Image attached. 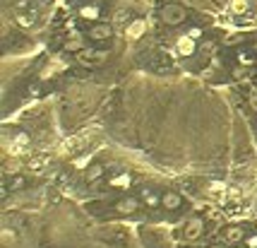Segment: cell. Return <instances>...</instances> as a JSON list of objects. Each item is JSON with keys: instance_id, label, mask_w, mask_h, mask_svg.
Segmentation results:
<instances>
[{"instance_id": "1", "label": "cell", "mask_w": 257, "mask_h": 248, "mask_svg": "<svg viewBox=\"0 0 257 248\" xmlns=\"http://www.w3.org/2000/svg\"><path fill=\"white\" fill-rule=\"evenodd\" d=\"M159 14H161L163 24H168V27H178V24H183V22L188 19L185 7H183V5H178V2H168V5H163Z\"/></svg>"}, {"instance_id": "2", "label": "cell", "mask_w": 257, "mask_h": 248, "mask_svg": "<svg viewBox=\"0 0 257 248\" xmlns=\"http://www.w3.org/2000/svg\"><path fill=\"white\" fill-rule=\"evenodd\" d=\"M87 36L92 41H109L111 36H113V27L106 24V22H92L89 29H87Z\"/></svg>"}, {"instance_id": "3", "label": "cell", "mask_w": 257, "mask_h": 248, "mask_svg": "<svg viewBox=\"0 0 257 248\" xmlns=\"http://www.w3.org/2000/svg\"><path fill=\"white\" fill-rule=\"evenodd\" d=\"M101 14H104V10H101V5H99V0H94V2H87V5H82L80 10H77V17L80 19H84V22H101Z\"/></svg>"}, {"instance_id": "4", "label": "cell", "mask_w": 257, "mask_h": 248, "mask_svg": "<svg viewBox=\"0 0 257 248\" xmlns=\"http://www.w3.org/2000/svg\"><path fill=\"white\" fill-rule=\"evenodd\" d=\"M142 205V198H137V195H123L121 200L116 203V212L118 215H135L137 210Z\"/></svg>"}, {"instance_id": "5", "label": "cell", "mask_w": 257, "mask_h": 248, "mask_svg": "<svg viewBox=\"0 0 257 248\" xmlns=\"http://www.w3.org/2000/svg\"><path fill=\"white\" fill-rule=\"evenodd\" d=\"M202 234H204V222L200 220V217H192V220H188L185 229H183V239H185V241H197Z\"/></svg>"}, {"instance_id": "6", "label": "cell", "mask_w": 257, "mask_h": 248, "mask_svg": "<svg viewBox=\"0 0 257 248\" xmlns=\"http://www.w3.org/2000/svg\"><path fill=\"white\" fill-rule=\"evenodd\" d=\"M161 207L163 210H168V212H178V210L183 207V198H180V193H176V191H166V193H161Z\"/></svg>"}, {"instance_id": "7", "label": "cell", "mask_w": 257, "mask_h": 248, "mask_svg": "<svg viewBox=\"0 0 257 248\" xmlns=\"http://www.w3.org/2000/svg\"><path fill=\"white\" fill-rule=\"evenodd\" d=\"M144 31H147V22L137 17V19H132V22L125 27V36H128V39H132V41H137V39H142V36H144Z\"/></svg>"}, {"instance_id": "8", "label": "cell", "mask_w": 257, "mask_h": 248, "mask_svg": "<svg viewBox=\"0 0 257 248\" xmlns=\"http://www.w3.org/2000/svg\"><path fill=\"white\" fill-rule=\"evenodd\" d=\"M224 236H226V241H229V244H243L245 239H248V236H245V229L243 227H238V224L226 227V229H224Z\"/></svg>"}, {"instance_id": "9", "label": "cell", "mask_w": 257, "mask_h": 248, "mask_svg": "<svg viewBox=\"0 0 257 248\" xmlns=\"http://www.w3.org/2000/svg\"><path fill=\"white\" fill-rule=\"evenodd\" d=\"M139 198H142V205L151 207V210H154V207H159V205H161V195H159V193H154L151 188H144Z\"/></svg>"}, {"instance_id": "10", "label": "cell", "mask_w": 257, "mask_h": 248, "mask_svg": "<svg viewBox=\"0 0 257 248\" xmlns=\"http://www.w3.org/2000/svg\"><path fill=\"white\" fill-rule=\"evenodd\" d=\"M176 48L180 51V55H192V53H195V39L185 34V36H180V39H178Z\"/></svg>"}, {"instance_id": "11", "label": "cell", "mask_w": 257, "mask_h": 248, "mask_svg": "<svg viewBox=\"0 0 257 248\" xmlns=\"http://www.w3.org/2000/svg\"><path fill=\"white\" fill-rule=\"evenodd\" d=\"M109 186L111 188H118V191H125V188H130V186H132V176H128V174L113 176V179H109Z\"/></svg>"}, {"instance_id": "12", "label": "cell", "mask_w": 257, "mask_h": 248, "mask_svg": "<svg viewBox=\"0 0 257 248\" xmlns=\"http://www.w3.org/2000/svg\"><path fill=\"white\" fill-rule=\"evenodd\" d=\"M82 48H84V41H82V36L80 34H70V39L65 41V51H70V53H80Z\"/></svg>"}, {"instance_id": "13", "label": "cell", "mask_w": 257, "mask_h": 248, "mask_svg": "<svg viewBox=\"0 0 257 248\" xmlns=\"http://www.w3.org/2000/svg\"><path fill=\"white\" fill-rule=\"evenodd\" d=\"M104 174H106V166H101V164H92L89 169H87V181H89V183H94V181L104 179Z\"/></svg>"}, {"instance_id": "14", "label": "cell", "mask_w": 257, "mask_h": 248, "mask_svg": "<svg viewBox=\"0 0 257 248\" xmlns=\"http://www.w3.org/2000/svg\"><path fill=\"white\" fill-rule=\"evenodd\" d=\"M17 24L29 29L31 24H34V12H17Z\"/></svg>"}, {"instance_id": "15", "label": "cell", "mask_w": 257, "mask_h": 248, "mask_svg": "<svg viewBox=\"0 0 257 248\" xmlns=\"http://www.w3.org/2000/svg\"><path fill=\"white\" fill-rule=\"evenodd\" d=\"M5 183H7V188H10V191H19V188H24V183H27V181H24V176H10Z\"/></svg>"}, {"instance_id": "16", "label": "cell", "mask_w": 257, "mask_h": 248, "mask_svg": "<svg viewBox=\"0 0 257 248\" xmlns=\"http://www.w3.org/2000/svg\"><path fill=\"white\" fill-rule=\"evenodd\" d=\"M238 63H241V65H245V68H250V65L255 63V58H253V53H245V51H238Z\"/></svg>"}, {"instance_id": "17", "label": "cell", "mask_w": 257, "mask_h": 248, "mask_svg": "<svg viewBox=\"0 0 257 248\" xmlns=\"http://www.w3.org/2000/svg\"><path fill=\"white\" fill-rule=\"evenodd\" d=\"M245 5H248V0H233V2H231V10H233V12H243Z\"/></svg>"}, {"instance_id": "18", "label": "cell", "mask_w": 257, "mask_h": 248, "mask_svg": "<svg viewBox=\"0 0 257 248\" xmlns=\"http://www.w3.org/2000/svg\"><path fill=\"white\" fill-rule=\"evenodd\" d=\"M243 41H245L243 34H233V36H229V39H226V43H229V46H231V43H243Z\"/></svg>"}, {"instance_id": "19", "label": "cell", "mask_w": 257, "mask_h": 248, "mask_svg": "<svg viewBox=\"0 0 257 248\" xmlns=\"http://www.w3.org/2000/svg\"><path fill=\"white\" fill-rule=\"evenodd\" d=\"M188 36H192L195 41H197V39H202V29H200V27H192V29L188 31Z\"/></svg>"}, {"instance_id": "20", "label": "cell", "mask_w": 257, "mask_h": 248, "mask_svg": "<svg viewBox=\"0 0 257 248\" xmlns=\"http://www.w3.org/2000/svg\"><path fill=\"white\" fill-rule=\"evenodd\" d=\"M245 70H248V68H245V65H241V68H236V72H233V77H236V80H243L245 75H248Z\"/></svg>"}, {"instance_id": "21", "label": "cell", "mask_w": 257, "mask_h": 248, "mask_svg": "<svg viewBox=\"0 0 257 248\" xmlns=\"http://www.w3.org/2000/svg\"><path fill=\"white\" fill-rule=\"evenodd\" d=\"M245 246H250V248H257V234L248 236V239H245Z\"/></svg>"}, {"instance_id": "22", "label": "cell", "mask_w": 257, "mask_h": 248, "mask_svg": "<svg viewBox=\"0 0 257 248\" xmlns=\"http://www.w3.org/2000/svg\"><path fill=\"white\" fill-rule=\"evenodd\" d=\"M250 106L257 111V89H250Z\"/></svg>"}, {"instance_id": "23", "label": "cell", "mask_w": 257, "mask_h": 248, "mask_svg": "<svg viewBox=\"0 0 257 248\" xmlns=\"http://www.w3.org/2000/svg\"><path fill=\"white\" fill-rule=\"evenodd\" d=\"M209 248H226V246H209Z\"/></svg>"}, {"instance_id": "24", "label": "cell", "mask_w": 257, "mask_h": 248, "mask_svg": "<svg viewBox=\"0 0 257 248\" xmlns=\"http://www.w3.org/2000/svg\"><path fill=\"white\" fill-rule=\"evenodd\" d=\"M238 248H250V246H238Z\"/></svg>"}]
</instances>
